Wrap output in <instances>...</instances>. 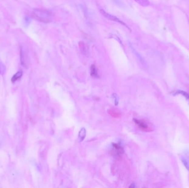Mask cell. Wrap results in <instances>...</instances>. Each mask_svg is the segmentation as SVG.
Here are the masks:
<instances>
[{
	"label": "cell",
	"mask_w": 189,
	"mask_h": 188,
	"mask_svg": "<svg viewBox=\"0 0 189 188\" xmlns=\"http://www.w3.org/2000/svg\"><path fill=\"white\" fill-rule=\"evenodd\" d=\"M32 15L38 21L45 23L51 22L53 18L52 12L47 9H34Z\"/></svg>",
	"instance_id": "1"
},
{
	"label": "cell",
	"mask_w": 189,
	"mask_h": 188,
	"mask_svg": "<svg viewBox=\"0 0 189 188\" xmlns=\"http://www.w3.org/2000/svg\"><path fill=\"white\" fill-rule=\"evenodd\" d=\"M134 123L136 124L137 125L140 127V129L146 131V132H150L153 131L151 127H150L146 121L144 120H138L137 119H134L133 120Z\"/></svg>",
	"instance_id": "2"
},
{
	"label": "cell",
	"mask_w": 189,
	"mask_h": 188,
	"mask_svg": "<svg viewBox=\"0 0 189 188\" xmlns=\"http://www.w3.org/2000/svg\"><path fill=\"white\" fill-rule=\"evenodd\" d=\"M100 13H101V14L104 17H105L106 18L108 19L109 20H111V21H115V22L119 23L122 24V25H123L127 27L126 25L124 24V23L122 22V21H121L120 19L116 17H115L114 15H111L109 14L108 13L106 12L103 9H101V10H100Z\"/></svg>",
	"instance_id": "3"
},
{
	"label": "cell",
	"mask_w": 189,
	"mask_h": 188,
	"mask_svg": "<svg viewBox=\"0 0 189 188\" xmlns=\"http://www.w3.org/2000/svg\"><path fill=\"white\" fill-rule=\"evenodd\" d=\"M20 57H21V62L23 66L25 68L27 66L28 64V57L27 54L25 52V50L21 48L20 50Z\"/></svg>",
	"instance_id": "4"
},
{
	"label": "cell",
	"mask_w": 189,
	"mask_h": 188,
	"mask_svg": "<svg viewBox=\"0 0 189 188\" xmlns=\"http://www.w3.org/2000/svg\"><path fill=\"white\" fill-rule=\"evenodd\" d=\"M79 48L80 50L81 53L85 56L89 55L90 54V50L89 47L86 44L84 43V41H80L79 43Z\"/></svg>",
	"instance_id": "5"
},
{
	"label": "cell",
	"mask_w": 189,
	"mask_h": 188,
	"mask_svg": "<svg viewBox=\"0 0 189 188\" xmlns=\"http://www.w3.org/2000/svg\"><path fill=\"white\" fill-rule=\"evenodd\" d=\"M109 115L114 118H118L121 116V113L120 111L115 109H111L108 110Z\"/></svg>",
	"instance_id": "6"
},
{
	"label": "cell",
	"mask_w": 189,
	"mask_h": 188,
	"mask_svg": "<svg viewBox=\"0 0 189 188\" xmlns=\"http://www.w3.org/2000/svg\"><path fill=\"white\" fill-rule=\"evenodd\" d=\"M90 73L91 75L93 77L98 78L99 77L98 74V70L97 68H96V66L95 65H93L90 68Z\"/></svg>",
	"instance_id": "7"
},
{
	"label": "cell",
	"mask_w": 189,
	"mask_h": 188,
	"mask_svg": "<svg viewBox=\"0 0 189 188\" xmlns=\"http://www.w3.org/2000/svg\"><path fill=\"white\" fill-rule=\"evenodd\" d=\"M113 147L115 149V152L118 155H121V153L123 152V148L121 147L120 145L117 144V143H113Z\"/></svg>",
	"instance_id": "8"
},
{
	"label": "cell",
	"mask_w": 189,
	"mask_h": 188,
	"mask_svg": "<svg viewBox=\"0 0 189 188\" xmlns=\"http://www.w3.org/2000/svg\"><path fill=\"white\" fill-rule=\"evenodd\" d=\"M85 136H86V130L84 128H82L79 134L78 139L80 141H82L85 137Z\"/></svg>",
	"instance_id": "9"
},
{
	"label": "cell",
	"mask_w": 189,
	"mask_h": 188,
	"mask_svg": "<svg viewBox=\"0 0 189 188\" xmlns=\"http://www.w3.org/2000/svg\"><path fill=\"white\" fill-rule=\"evenodd\" d=\"M134 1H136L137 3L140 4L142 6H148L150 4L148 0H134Z\"/></svg>",
	"instance_id": "10"
},
{
	"label": "cell",
	"mask_w": 189,
	"mask_h": 188,
	"mask_svg": "<svg viewBox=\"0 0 189 188\" xmlns=\"http://www.w3.org/2000/svg\"><path fill=\"white\" fill-rule=\"evenodd\" d=\"M177 94H182V95H183V96H184L187 100L189 101V94L187 93L184 92L183 91H174V92L173 93V94L175 95Z\"/></svg>",
	"instance_id": "11"
},
{
	"label": "cell",
	"mask_w": 189,
	"mask_h": 188,
	"mask_svg": "<svg viewBox=\"0 0 189 188\" xmlns=\"http://www.w3.org/2000/svg\"><path fill=\"white\" fill-rule=\"evenodd\" d=\"M22 76V72H21V71H19V72H17L16 74H15V75L13 76L12 78V81L13 82H15L17 80L19 79Z\"/></svg>",
	"instance_id": "12"
},
{
	"label": "cell",
	"mask_w": 189,
	"mask_h": 188,
	"mask_svg": "<svg viewBox=\"0 0 189 188\" xmlns=\"http://www.w3.org/2000/svg\"><path fill=\"white\" fill-rule=\"evenodd\" d=\"M30 22H31V19H30L29 17H25L24 23H25V25L26 26H27V25H29Z\"/></svg>",
	"instance_id": "13"
},
{
	"label": "cell",
	"mask_w": 189,
	"mask_h": 188,
	"mask_svg": "<svg viewBox=\"0 0 189 188\" xmlns=\"http://www.w3.org/2000/svg\"><path fill=\"white\" fill-rule=\"evenodd\" d=\"M183 162L184 164V165L187 168V169L189 170V164L188 163V162H187L186 160H183Z\"/></svg>",
	"instance_id": "14"
}]
</instances>
